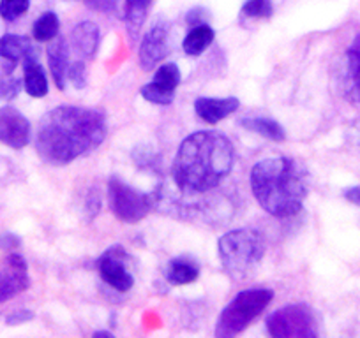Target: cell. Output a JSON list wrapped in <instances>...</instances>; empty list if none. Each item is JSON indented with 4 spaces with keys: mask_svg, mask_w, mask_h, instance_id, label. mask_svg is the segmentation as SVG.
<instances>
[{
    "mask_svg": "<svg viewBox=\"0 0 360 338\" xmlns=\"http://www.w3.org/2000/svg\"><path fill=\"white\" fill-rule=\"evenodd\" d=\"M166 280L173 285H188L200 275V266L193 257L179 256L166 264Z\"/></svg>",
    "mask_w": 360,
    "mask_h": 338,
    "instance_id": "e0dca14e",
    "label": "cell"
},
{
    "mask_svg": "<svg viewBox=\"0 0 360 338\" xmlns=\"http://www.w3.org/2000/svg\"><path fill=\"white\" fill-rule=\"evenodd\" d=\"M152 0H126V13H124V20H126L127 34L133 41H136L138 32L143 27L145 18H147V11L150 8Z\"/></svg>",
    "mask_w": 360,
    "mask_h": 338,
    "instance_id": "44dd1931",
    "label": "cell"
},
{
    "mask_svg": "<svg viewBox=\"0 0 360 338\" xmlns=\"http://www.w3.org/2000/svg\"><path fill=\"white\" fill-rule=\"evenodd\" d=\"M23 87L30 97H44L48 94V79L43 67L37 62V55L32 53L23 60Z\"/></svg>",
    "mask_w": 360,
    "mask_h": 338,
    "instance_id": "2e32d148",
    "label": "cell"
},
{
    "mask_svg": "<svg viewBox=\"0 0 360 338\" xmlns=\"http://www.w3.org/2000/svg\"><path fill=\"white\" fill-rule=\"evenodd\" d=\"M108 196L113 215L126 224H138L143 220L154 205V198L150 194L136 191L117 177L108 180Z\"/></svg>",
    "mask_w": 360,
    "mask_h": 338,
    "instance_id": "52a82bcc",
    "label": "cell"
},
{
    "mask_svg": "<svg viewBox=\"0 0 360 338\" xmlns=\"http://www.w3.org/2000/svg\"><path fill=\"white\" fill-rule=\"evenodd\" d=\"M99 29L90 22L78 23L71 32V44L78 55L85 58H92L99 48Z\"/></svg>",
    "mask_w": 360,
    "mask_h": 338,
    "instance_id": "9a60e30c",
    "label": "cell"
},
{
    "mask_svg": "<svg viewBox=\"0 0 360 338\" xmlns=\"http://www.w3.org/2000/svg\"><path fill=\"white\" fill-rule=\"evenodd\" d=\"M238 106H240V101L237 97H200L195 102V111L203 122L214 126L237 111Z\"/></svg>",
    "mask_w": 360,
    "mask_h": 338,
    "instance_id": "4fadbf2b",
    "label": "cell"
},
{
    "mask_svg": "<svg viewBox=\"0 0 360 338\" xmlns=\"http://www.w3.org/2000/svg\"><path fill=\"white\" fill-rule=\"evenodd\" d=\"M346 201L353 203V205L360 206V185H355V187H349L345 191Z\"/></svg>",
    "mask_w": 360,
    "mask_h": 338,
    "instance_id": "4dcf8cb0",
    "label": "cell"
},
{
    "mask_svg": "<svg viewBox=\"0 0 360 338\" xmlns=\"http://www.w3.org/2000/svg\"><path fill=\"white\" fill-rule=\"evenodd\" d=\"M251 191L266 213L278 219L297 215L307 196L304 168L290 157H274L252 165Z\"/></svg>",
    "mask_w": 360,
    "mask_h": 338,
    "instance_id": "3957f363",
    "label": "cell"
},
{
    "mask_svg": "<svg viewBox=\"0 0 360 338\" xmlns=\"http://www.w3.org/2000/svg\"><path fill=\"white\" fill-rule=\"evenodd\" d=\"M233 162V144L224 134L200 130L186 137L176 150L173 182L184 194H205L230 175Z\"/></svg>",
    "mask_w": 360,
    "mask_h": 338,
    "instance_id": "7a4b0ae2",
    "label": "cell"
},
{
    "mask_svg": "<svg viewBox=\"0 0 360 338\" xmlns=\"http://www.w3.org/2000/svg\"><path fill=\"white\" fill-rule=\"evenodd\" d=\"M68 79L75 85L76 88H83L86 85V71L85 64L82 60H76L69 64L68 67Z\"/></svg>",
    "mask_w": 360,
    "mask_h": 338,
    "instance_id": "4316f807",
    "label": "cell"
},
{
    "mask_svg": "<svg viewBox=\"0 0 360 338\" xmlns=\"http://www.w3.org/2000/svg\"><path fill=\"white\" fill-rule=\"evenodd\" d=\"M127 252L120 247H112L98 259V270L103 282L119 292H126L133 288L134 277L127 270Z\"/></svg>",
    "mask_w": 360,
    "mask_h": 338,
    "instance_id": "ba28073f",
    "label": "cell"
},
{
    "mask_svg": "<svg viewBox=\"0 0 360 338\" xmlns=\"http://www.w3.org/2000/svg\"><path fill=\"white\" fill-rule=\"evenodd\" d=\"M240 126L244 129L252 130V133L259 134L262 137L276 143H283L286 140V133L279 122L272 119H265V116H252V119H242Z\"/></svg>",
    "mask_w": 360,
    "mask_h": 338,
    "instance_id": "d6986e66",
    "label": "cell"
},
{
    "mask_svg": "<svg viewBox=\"0 0 360 338\" xmlns=\"http://www.w3.org/2000/svg\"><path fill=\"white\" fill-rule=\"evenodd\" d=\"M217 250L228 277L233 280H244L262 263L265 256V243L258 231L242 227L223 234L217 243Z\"/></svg>",
    "mask_w": 360,
    "mask_h": 338,
    "instance_id": "277c9868",
    "label": "cell"
},
{
    "mask_svg": "<svg viewBox=\"0 0 360 338\" xmlns=\"http://www.w3.org/2000/svg\"><path fill=\"white\" fill-rule=\"evenodd\" d=\"M108 134L101 111L78 106H60L41 119L36 150L44 162L65 165L98 150Z\"/></svg>",
    "mask_w": 360,
    "mask_h": 338,
    "instance_id": "6da1fadb",
    "label": "cell"
},
{
    "mask_svg": "<svg viewBox=\"0 0 360 338\" xmlns=\"http://www.w3.org/2000/svg\"><path fill=\"white\" fill-rule=\"evenodd\" d=\"M0 141L9 148H25L30 141V122L13 106L0 108Z\"/></svg>",
    "mask_w": 360,
    "mask_h": 338,
    "instance_id": "8fae6325",
    "label": "cell"
},
{
    "mask_svg": "<svg viewBox=\"0 0 360 338\" xmlns=\"http://www.w3.org/2000/svg\"><path fill=\"white\" fill-rule=\"evenodd\" d=\"M202 13H205L203 11V9H193V11H189V15H188V23L191 27H196V25H202V23H205L203 22V20H205V16H200L202 15Z\"/></svg>",
    "mask_w": 360,
    "mask_h": 338,
    "instance_id": "1f68e13d",
    "label": "cell"
},
{
    "mask_svg": "<svg viewBox=\"0 0 360 338\" xmlns=\"http://www.w3.org/2000/svg\"><path fill=\"white\" fill-rule=\"evenodd\" d=\"M30 8V0H0V16L6 22H15L25 15Z\"/></svg>",
    "mask_w": 360,
    "mask_h": 338,
    "instance_id": "cb8c5ba5",
    "label": "cell"
},
{
    "mask_svg": "<svg viewBox=\"0 0 360 338\" xmlns=\"http://www.w3.org/2000/svg\"><path fill=\"white\" fill-rule=\"evenodd\" d=\"M32 53H36V50L27 37L16 34H6L4 37H0V58L9 62L13 67Z\"/></svg>",
    "mask_w": 360,
    "mask_h": 338,
    "instance_id": "ac0fdd59",
    "label": "cell"
},
{
    "mask_svg": "<svg viewBox=\"0 0 360 338\" xmlns=\"http://www.w3.org/2000/svg\"><path fill=\"white\" fill-rule=\"evenodd\" d=\"M58 29H60V22H58L57 15L51 11H46L34 23L32 36L37 43H48V41L55 39L58 36Z\"/></svg>",
    "mask_w": 360,
    "mask_h": 338,
    "instance_id": "603a6c76",
    "label": "cell"
},
{
    "mask_svg": "<svg viewBox=\"0 0 360 338\" xmlns=\"http://www.w3.org/2000/svg\"><path fill=\"white\" fill-rule=\"evenodd\" d=\"M348 60V87L353 97L360 102V36L355 37L346 53Z\"/></svg>",
    "mask_w": 360,
    "mask_h": 338,
    "instance_id": "7402d4cb",
    "label": "cell"
},
{
    "mask_svg": "<svg viewBox=\"0 0 360 338\" xmlns=\"http://www.w3.org/2000/svg\"><path fill=\"white\" fill-rule=\"evenodd\" d=\"M94 337H110V338H113V333H110V331H96Z\"/></svg>",
    "mask_w": 360,
    "mask_h": 338,
    "instance_id": "836d02e7",
    "label": "cell"
},
{
    "mask_svg": "<svg viewBox=\"0 0 360 338\" xmlns=\"http://www.w3.org/2000/svg\"><path fill=\"white\" fill-rule=\"evenodd\" d=\"M89 203H90V206H89V213H90V215H92V217L98 215V212H99V203H101V201H99V194H98V192H96V196H94V194L90 196Z\"/></svg>",
    "mask_w": 360,
    "mask_h": 338,
    "instance_id": "d6a6232c",
    "label": "cell"
},
{
    "mask_svg": "<svg viewBox=\"0 0 360 338\" xmlns=\"http://www.w3.org/2000/svg\"><path fill=\"white\" fill-rule=\"evenodd\" d=\"M29 285L30 277L25 259L16 252H11L6 259V266L0 270V303L27 291Z\"/></svg>",
    "mask_w": 360,
    "mask_h": 338,
    "instance_id": "30bf717a",
    "label": "cell"
},
{
    "mask_svg": "<svg viewBox=\"0 0 360 338\" xmlns=\"http://www.w3.org/2000/svg\"><path fill=\"white\" fill-rule=\"evenodd\" d=\"M266 331L274 338L318 337V320L307 305H286L266 317Z\"/></svg>",
    "mask_w": 360,
    "mask_h": 338,
    "instance_id": "8992f818",
    "label": "cell"
},
{
    "mask_svg": "<svg viewBox=\"0 0 360 338\" xmlns=\"http://www.w3.org/2000/svg\"><path fill=\"white\" fill-rule=\"evenodd\" d=\"M48 64H50L51 78L58 90H64L65 81H68V67H69V48L64 37H55L48 44Z\"/></svg>",
    "mask_w": 360,
    "mask_h": 338,
    "instance_id": "5bb4252c",
    "label": "cell"
},
{
    "mask_svg": "<svg viewBox=\"0 0 360 338\" xmlns=\"http://www.w3.org/2000/svg\"><path fill=\"white\" fill-rule=\"evenodd\" d=\"M20 243H22V241H20V238L15 236V234H11V233L2 234V236H0V247L6 248V250H13V248L20 247Z\"/></svg>",
    "mask_w": 360,
    "mask_h": 338,
    "instance_id": "f546056e",
    "label": "cell"
},
{
    "mask_svg": "<svg viewBox=\"0 0 360 338\" xmlns=\"http://www.w3.org/2000/svg\"><path fill=\"white\" fill-rule=\"evenodd\" d=\"M214 37H216V32H214L212 27L202 23V25H196L189 30L184 43H182V48L189 57H200L212 44Z\"/></svg>",
    "mask_w": 360,
    "mask_h": 338,
    "instance_id": "ffe728a7",
    "label": "cell"
},
{
    "mask_svg": "<svg viewBox=\"0 0 360 338\" xmlns=\"http://www.w3.org/2000/svg\"><path fill=\"white\" fill-rule=\"evenodd\" d=\"M272 298H274V292L270 289H248V291L238 292L219 313L216 337L230 338L242 333L256 317L262 316Z\"/></svg>",
    "mask_w": 360,
    "mask_h": 338,
    "instance_id": "5b68a950",
    "label": "cell"
},
{
    "mask_svg": "<svg viewBox=\"0 0 360 338\" xmlns=\"http://www.w3.org/2000/svg\"><path fill=\"white\" fill-rule=\"evenodd\" d=\"M274 13L272 0H245L242 6V15L248 18H270Z\"/></svg>",
    "mask_w": 360,
    "mask_h": 338,
    "instance_id": "d4e9b609",
    "label": "cell"
},
{
    "mask_svg": "<svg viewBox=\"0 0 360 338\" xmlns=\"http://www.w3.org/2000/svg\"><path fill=\"white\" fill-rule=\"evenodd\" d=\"M115 0H86V6L99 13L115 11Z\"/></svg>",
    "mask_w": 360,
    "mask_h": 338,
    "instance_id": "f1b7e54d",
    "label": "cell"
},
{
    "mask_svg": "<svg viewBox=\"0 0 360 338\" xmlns=\"http://www.w3.org/2000/svg\"><path fill=\"white\" fill-rule=\"evenodd\" d=\"M20 90H22V81L11 72L0 76V101H11L20 94Z\"/></svg>",
    "mask_w": 360,
    "mask_h": 338,
    "instance_id": "484cf974",
    "label": "cell"
},
{
    "mask_svg": "<svg viewBox=\"0 0 360 338\" xmlns=\"http://www.w3.org/2000/svg\"><path fill=\"white\" fill-rule=\"evenodd\" d=\"M34 319V312L29 309H22V310H16L13 312L11 316L8 317V324L9 326H16V324H23V323H29V320Z\"/></svg>",
    "mask_w": 360,
    "mask_h": 338,
    "instance_id": "83f0119b",
    "label": "cell"
},
{
    "mask_svg": "<svg viewBox=\"0 0 360 338\" xmlns=\"http://www.w3.org/2000/svg\"><path fill=\"white\" fill-rule=\"evenodd\" d=\"M169 53V32L168 27L158 23L152 27L140 43V65L143 71H152L166 55Z\"/></svg>",
    "mask_w": 360,
    "mask_h": 338,
    "instance_id": "7c38bea8",
    "label": "cell"
},
{
    "mask_svg": "<svg viewBox=\"0 0 360 338\" xmlns=\"http://www.w3.org/2000/svg\"><path fill=\"white\" fill-rule=\"evenodd\" d=\"M180 69L175 64H165L155 71L154 79L141 88V97L152 104L168 106L175 99V90L180 85Z\"/></svg>",
    "mask_w": 360,
    "mask_h": 338,
    "instance_id": "9c48e42d",
    "label": "cell"
}]
</instances>
